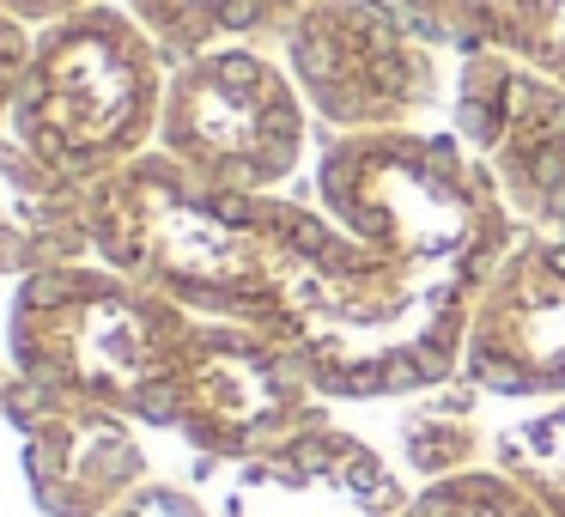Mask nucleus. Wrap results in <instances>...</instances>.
<instances>
[{"mask_svg": "<svg viewBox=\"0 0 565 517\" xmlns=\"http://www.w3.org/2000/svg\"><path fill=\"white\" fill-rule=\"evenodd\" d=\"M159 140L183 177L268 196L305 159V92L256 50H207L177 67Z\"/></svg>", "mask_w": 565, "mask_h": 517, "instance_id": "2", "label": "nucleus"}, {"mask_svg": "<svg viewBox=\"0 0 565 517\" xmlns=\"http://www.w3.org/2000/svg\"><path fill=\"white\" fill-rule=\"evenodd\" d=\"M286 55L310 110L353 135L407 128L444 92L438 55L395 0H305L286 25Z\"/></svg>", "mask_w": 565, "mask_h": 517, "instance_id": "4", "label": "nucleus"}, {"mask_svg": "<svg viewBox=\"0 0 565 517\" xmlns=\"http://www.w3.org/2000/svg\"><path fill=\"white\" fill-rule=\"evenodd\" d=\"M516 475L553 505V517H565V408L516 432Z\"/></svg>", "mask_w": 565, "mask_h": 517, "instance_id": "11", "label": "nucleus"}, {"mask_svg": "<svg viewBox=\"0 0 565 517\" xmlns=\"http://www.w3.org/2000/svg\"><path fill=\"white\" fill-rule=\"evenodd\" d=\"M402 517H553V505L529 487L523 475H492V468H468V475H444L407 505Z\"/></svg>", "mask_w": 565, "mask_h": 517, "instance_id": "10", "label": "nucleus"}, {"mask_svg": "<svg viewBox=\"0 0 565 517\" xmlns=\"http://www.w3.org/2000/svg\"><path fill=\"white\" fill-rule=\"evenodd\" d=\"M280 286V335L329 390H414L456 366L504 250V196L456 135H347Z\"/></svg>", "mask_w": 565, "mask_h": 517, "instance_id": "1", "label": "nucleus"}, {"mask_svg": "<svg viewBox=\"0 0 565 517\" xmlns=\"http://www.w3.org/2000/svg\"><path fill=\"white\" fill-rule=\"evenodd\" d=\"M305 0H135V19L152 43L177 55L232 50L237 38L292 25Z\"/></svg>", "mask_w": 565, "mask_h": 517, "instance_id": "9", "label": "nucleus"}, {"mask_svg": "<svg viewBox=\"0 0 565 517\" xmlns=\"http://www.w3.org/2000/svg\"><path fill=\"white\" fill-rule=\"evenodd\" d=\"M19 62H25V38H19V25L7 13H0V98L13 92V80H19Z\"/></svg>", "mask_w": 565, "mask_h": 517, "instance_id": "12", "label": "nucleus"}, {"mask_svg": "<svg viewBox=\"0 0 565 517\" xmlns=\"http://www.w3.org/2000/svg\"><path fill=\"white\" fill-rule=\"evenodd\" d=\"M159 50L135 19L86 13L38 50L19 98L25 140L50 165H116L159 123Z\"/></svg>", "mask_w": 565, "mask_h": 517, "instance_id": "3", "label": "nucleus"}, {"mask_svg": "<svg viewBox=\"0 0 565 517\" xmlns=\"http://www.w3.org/2000/svg\"><path fill=\"white\" fill-rule=\"evenodd\" d=\"M13 7H25V13H55V7H74V0H13Z\"/></svg>", "mask_w": 565, "mask_h": 517, "instance_id": "13", "label": "nucleus"}, {"mask_svg": "<svg viewBox=\"0 0 565 517\" xmlns=\"http://www.w3.org/2000/svg\"><path fill=\"white\" fill-rule=\"evenodd\" d=\"M456 123L504 208L565 220V86L523 62L468 50L456 74Z\"/></svg>", "mask_w": 565, "mask_h": 517, "instance_id": "5", "label": "nucleus"}, {"mask_svg": "<svg viewBox=\"0 0 565 517\" xmlns=\"http://www.w3.org/2000/svg\"><path fill=\"white\" fill-rule=\"evenodd\" d=\"M419 31H444L462 50L523 62L565 86V0H395Z\"/></svg>", "mask_w": 565, "mask_h": 517, "instance_id": "8", "label": "nucleus"}, {"mask_svg": "<svg viewBox=\"0 0 565 517\" xmlns=\"http://www.w3.org/2000/svg\"><path fill=\"white\" fill-rule=\"evenodd\" d=\"M305 359H286L256 335H189L177 366V402L220 444H268L305 420Z\"/></svg>", "mask_w": 565, "mask_h": 517, "instance_id": "7", "label": "nucleus"}, {"mask_svg": "<svg viewBox=\"0 0 565 517\" xmlns=\"http://www.w3.org/2000/svg\"><path fill=\"white\" fill-rule=\"evenodd\" d=\"M462 354L499 395H565V244L529 238L499 256Z\"/></svg>", "mask_w": 565, "mask_h": 517, "instance_id": "6", "label": "nucleus"}]
</instances>
